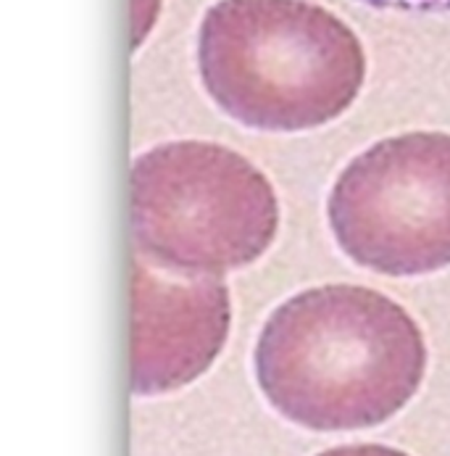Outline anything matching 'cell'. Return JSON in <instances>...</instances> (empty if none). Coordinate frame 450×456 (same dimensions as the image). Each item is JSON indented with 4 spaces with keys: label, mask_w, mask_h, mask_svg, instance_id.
<instances>
[{
    "label": "cell",
    "mask_w": 450,
    "mask_h": 456,
    "mask_svg": "<svg viewBox=\"0 0 450 456\" xmlns=\"http://www.w3.org/2000/svg\"><path fill=\"white\" fill-rule=\"evenodd\" d=\"M427 343L414 317L364 285H319L285 301L256 343V380L290 422L364 430L395 417L419 391Z\"/></svg>",
    "instance_id": "cell-1"
},
{
    "label": "cell",
    "mask_w": 450,
    "mask_h": 456,
    "mask_svg": "<svg viewBox=\"0 0 450 456\" xmlns=\"http://www.w3.org/2000/svg\"><path fill=\"white\" fill-rule=\"evenodd\" d=\"M211 101L243 127L303 132L358 98L366 56L356 32L309 0H219L197 32Z\"/></svg>",
    "instance_id": "cell-2"
},
{
    "label": "cell",
    "mask_w": 450,
    "mask_h": 456,
    "mask_svg": "<svg viewBox=\"0 0 450 456\" xmlns=\"http://www.w3.org/2000/svg\"><path fill=\"white\" fill-rule=\"evenodd\" d=\"M332 235L364 269L416 277L450 266V134L406 132L356 156L326 200Z\"/></svg>",
    "instance_id": "cell-4"
},
{
    "label": "cell",
    "mask_w": 450,
    "mask_h": 456,
    "mask_svg": "<svg viewBox=\"0 0 450 456\" xmlns=\"http://www.w3.org/2000/svg\"><path fill=\"white\" fill-rule=\"evenodd\" d=\"M137 256L161 269L221 274L266 254L279 203L266 175L232 148L177 140L140 153L129 177Z\"/></svg>",
    "instance_id": "cell-3"
},
{
    "label": "cell",
    "mask_w": 450,
    "mask_h": 456,
    "mask_svg": "<svg viewBox=\"0 0 450 456\" xmlns=\"http://www.w3.org/2000/svg\"><path fill=\"white\" fill-rule=\"evenodd\" d=\"M232 322L221 274H193L132 259V391L161 395L190 386L221 354Z\"/></svg>",
    "instance_id": "cell-5"
},
{
    "label": "cell",
    "mask_w": 450,
    "mask_h": 456,
    "mask_svg": "<svg viewBox=\"0 0 450 456\" xmlns=\"http://www.w3.org/2000/svg\"><path fill=\"white\" fill-rule=\"evenodd\" d=\"M400 3H424V5H430V3H450V0H400Z\"/></svg>",
    "instance_id": "cell-7"
},
{
    "label": "cell",
    "mask_w": 450,
    "mask_h": 456,
    "mask_svg": "<svg viewBox=\"0 0 450 456\" xmlns=\"http://www.w3.org/2000/svg\"><path fill=\"white\" fill-rule=\"evenodd\" d=\"M317 456H408L398 449L390 446H377V444H361V446H340V449H329Z\"/></svg>",
    "instance_id": "cell-6"
}]
</instances>
